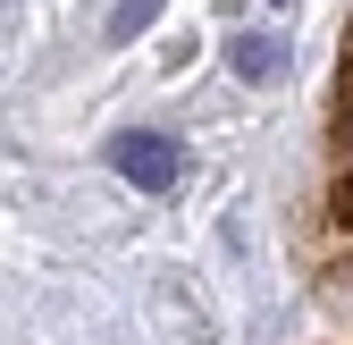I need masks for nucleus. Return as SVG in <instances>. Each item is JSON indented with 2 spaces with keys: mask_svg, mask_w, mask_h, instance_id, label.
<instances>
[{
  "mask_svg": "<svg viewBox=\"0 0 353 345\" xmlns=\"http://www.w3.org/2000/svg\"><path fill=\"white\" fill-rule=\"evenodd\" d=\"M110 168L126 186H143V194H168L176 186V135H143V126H135V135L110 144Z\"/></svg>",
  "mask_w": 353,
  "mask_h": 345,
  "instance_id": "nucleus-1",
  "label": "nucleus"
},
{
  "mask_svg": "<svg viewBox=\"0 0 353 345\" xmlns=\"http://www.w3.org/2000/svg\"><path fill=\"white\" fill-rule=\"evenodd\" d=\"M228 68H236L244 84H270V76L286 68V34H236V51H228Z\"/></svg>",
  "mask_w": 353,
  "mask_h": 345,
  "instance_id": "nucleus-2",
  "label": "nucleus"
},
{
  "mask_svg": "<svg viewBox=\"0 0 353 345\" xmlns=\"http://www.w3.org/2000/svg\"><path fill=\"white\" fill-rule=\"evenodd\" d=\"M152 17H160V0H118V9H110V42H135Z\"/></svg>",
  "mask_w": 353,
  "mask_h": 345,
  "instance_id": "nucleus-3",
  "label": "nucleus"
},
{
  "mask_svg": "<svg viewBox=\"0 0 353 345\" xmlns=\"http://www.w3.org/2000/svg\"><path fill=\"white\" fill-rule=\"evenodd\" d=\"M270 9H286V0H270Z\"/></svg>",
  "mask_w": 353,
  "mask_h": 345,
  "instance_id": "nucleus-4",
  "label": "nucleus"
}]
</instances>
